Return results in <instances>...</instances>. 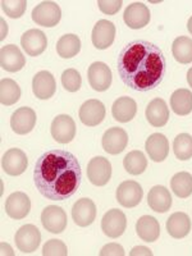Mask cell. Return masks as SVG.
<instances>
[{"label": "cell", "mask_w": 192, "mask_h": 256, "mask_svg": "<svg viewBox=\"0 0 192 256\" xmlns=\"http://www.w3.org/2000/svg\"><path fill=\"white\" fill-rule=\"evenodd\" d=\"M146 120L152 127H163L166 124L169 120V109L166 102L160 98L152 100L148 104V108L145 112Z\"/></svg>", "instance_id": "23"}, {"label": "cell", "mask_w": 192, "mask_h": 256, "mask_svg": "<svg viewBox=\"0 0 192 256\" xmlns=\"http://www.w3.org/2000/svg\"><path fill=\"white\" fill-rule=\"evenodd\" d=\"M116 201L124 208H134L140 204L144 190L136 180H124L116 188Z\"/></svg>", "instance_id": "7"}, {"label": "cell", "mask_w": 192, "mask_h": 256, "mask_svg": "<svg viewBox=\"0 0 192 256\" xmlns=\"http://www.w3.org/2000/svg\"><path fill=\"white\" fill-rule=\"evenodd\" d=\"M123 166H124L126 172L132 176H140L141 173L145 172L146 166H148V159L140 150H134V152H128L123 160Z\"/></svg>", "instance_id": "31"}, {"label": "cell", "mask_w": 192, "mask_h": 256, "mask_svg": "<svg viewBox=\"0 0 192 256\" xmlns=\"http://www.w3.org/2000/svg\"><path fill=\"white\" fill-rule=\"evenodd\" d=\"M88 78L90 82V86L95 91H106L112 84V72L110 68L102 62H95L88 67Z\"/></svg>", "instance_id": "11"}, {"label": "cell", "mask_w": 192, "mask_h": 256, "mask_svg": "<svg viewBox=\"0 0 192 256\" xmlns=\"http://www.w3.org/2000/svg\"><path fill=\"white\" fill-rule=\"evenodd\" d=\"M0 22H2V40H4L6 36V34H8V26H6V20H4L3 18L0 20Z\"/></svg>", "instance_id": "41"}, {"label": "cell", "mask_w": 192, "mask_h": 256, "mask_svg": "<svg viewBox=\"0 0 192 256\" xmlns=\"http://www.w3.org/2000/svg\"><path fill=\"white\" fill-rule=\"evenodd\" d=\"M32 20L42 27H54L60 22L62 9L54 2H42L32 10Z\"/></svg>", "instance_id": "3"}, {"label": "cell", "mask_w": 192, "mask_h": 256, "mask_svg": "<svg viewBox=\"0 0 192 256\" xmlns=\"http://www.w3.org/2000/svg\"><path fill=\"white\" fill-rule=\"evenodd\" d=\"M170 187L178 198H188L192 195V176L188 172L176 173L170 180Z\"/></svg>", "instance_id": "33"}, {"label": "cell", "mask_w": 192, "mask_h": 256, "mask_svg": "<svg viewBox=\"0 0 192 256\" xmlns=\"http://www.w3.org/2000/svg\"><path fill=\"white\" fill-rule=\"evenodd\" d=\"M137 255L152 256V251L150 250V248H145V246H136V248H132V251L130 252V256H137Z\"/></svg>", "instance_id": "40"}, {"label": "cell", "mask_w": 192, "mask_h": 256, "mask_svg": "<svg viewBox=\"0 0 192 256\" xmlns=\"http://www.w3.org/2000/svg\"><path fill=\"white\" fill-rule=\"evenodd\" d=\"M99 255L100 256H113V255L123 256L124 255V250H123V248L120 244H114L113 242V244H105L104 248H102V251H100Z\"/></svg>", "instance_id": "39"}, {"label": "cell", "mask_w": 192, "mask_h": 256, "mask_svg": "<svg viewBox=\"0 0 192 256\" xmlns=\"http://www.w3.org/2000/svg\"><path fill=\"white\" fill-rule=\"evenodd\" d=\"M122 0H99L98 2V6H99L100 10L104 14L108 16H113L120 12V8H122Z\"/></svg>", "instance_id": "38"}, {"label": "cell", "mask_w": 192, "mask_h": 256, "mask_svg": "<svg viewBox=\"0 0 192 256\" xmlns=\"http://www.w3.org/2000/svg\"><path fill=\"white\" fill-rule=\"evenodd\" d=\"M172 195L164 186H154L148 195V204L156 212H166L172 208Z\"/></svg>", "instance_id": "24"}, {"label": "cell", "mask_w": 192, "mask_h": 256, "mask_svg": "<svg viewBox=\"0 0 192 256\" xmlns=\"http://www.w3.org/2000/svg\"><path fill=\"white\" fill-rule=\"evenodd\" d=\"M44 256H66L68 255V248L60 240H49L42 248Z\"/></svg>", "instance_id": "37"}, {"label": "cell", "mask_w": 192, "mask_h": 256, "mask_svg": "<svg viewBox=\"0 0 192 256\" xmlns=\"http://www.w3.org/2000/svg\"><path fill=\"white\" fill-rule=\"evenodd\" d=\"M62 84L70 92L78 91L82 84V78L78 70H74V68H70V70H64L63 74H62Z\"/></svg>", "instance_id": "35"}, {"label": "cell", "mask_w": 192, "mask_h": 256, "mask_svg": "<svg viewBox=\"0 0 192 256\" xmlns=\"http://www.w3.org/2000/svg\"><path fill=\"white\" fill-rule=\"evenodd\" d=\"M26 64L24 54L17 45H4L0 52V66L4 70L14 73L20 70Z\"/></svg>", "instance_id": "20"}, {"label": "cell", "mask_w": 192, "mask_h": 256, "mask_svg": "<svg viewBox=\"0 0 192 256\" xmlns=\"http://www.w3.org/2000/svg\"><path fill=\"white\" fill-rule=\"evenodd\" d=\"M96 218V206L88 198L76 201L72 208V219L78 227H88Z\"/></svg>", "instance_id": "21"}, {"label": "cell", "mask_w": 192, "mask_h": 256, "mask_svg": "<svg viewBox=\"0 0 192 256\" xmlns=\"http://www.w3.org/2000/svg\"><path fill=\"white\" fill-rule=\"evenodd\" d=\"M187 28H188V32L192 35V17H190L188 22H187Z\"/></svg>", "instance_id": "43"}, {"label": "cell", "mask_w": 192, "mask_h": 256, "mask_svg": "<svg viewBox=\"0 0 192 256\" xmlns=\"http://www.w3.org/2000/svg\"><path fill=\"white\" fill-rule=\"evenodd\" d=\"M81 166L72 152L52 148L38 159L34 182L44 198L52 201L68 200L81 184Z\"/></svg>", "instance_id": "2"}, {"label": "cell", "mask_w": 192, "mask_h": 256, "mask_svg": "<svg viewBox=\"0 0 192 256\" xmlns=\"http://www.w3.org/2000/svg\"><path fill=\"white\" fill-rule=\"evenodd\" d=\"M145 148L152 162H156V163L164 162L169 154L168 138L162 134H152L146 140Z\"/></svg>", "instance_id": "22"}, {"label": "cell", "mask_w": 192, "mask_h": 256, "mask_svg": "<svg viewBox=\"0 0 192 256\" xmlns=\"http://www.w3.org/2000/svg\"><path fill=\"white\" fill-rule=\"evenodd\" d=\"M20 46L30 56H38L46 50L48 38L42 31L31 28L20 38Z\"/></svg>", "instance_id": "14"}, {"label": "cell", "mask_w": 192, "mask_h": 256, "mask_svg": "<svg viewBox=\"0 0 192 256\" xmlns=\"http://www.w3.org/2000/svg\"><path fill=\"white\" fill-rule=\"evenodd\" d=\"M27 2L26 0H3L2 2V9L8 17L13 18H20L26 12Z\"/></svg>", "instance_id": "36"}, {"label": "cell", "mask_w": 192, "mask_h": 256, "mask_svg": "<svg viewBox=\"0 0 192 256\" xmlns=\"http://www.w3.org/2000/svg\"><path fill=\"white\" fill-rule=\"evenodd\" d=\"M116 38V26L108 20H100L96 22L91 34V40L96 49H108L114 42Z\"/></svg>", "instance_id": "12"}, {"label": "cell", "mask_w": 192, "mask_h": 256, "mask_svg": "<svg viewBox=\"0 0 192 256\" xmlns=\"http://www.w3.org/2000/svg\"><path fill=\"white\" fill-rule=\"evenodd\" d=\"M137 112V104L132 98L128 96H122L114 102L113 106H112V114L113 118L116 122L127 123L132 120L136 116Z\"/></svg>", "instance_id": "25"}, {"label": "cell", "mask_w": 192, "mask_h": 256, "mask_svg": "<svg viewBox=\"0 0 192 256\" xmlns=\"http://www.w3.org/2000/svg\"><path fill=\"white\" fill-rule=\"evenodd\" d=\"M166 230L173 238L180 240L186 237L191 230V220L186 212H173L166 220Z\"/></svg>", "instance_id": "26"}, {"label": "cell", "mask_w": 192, "mask_h": 256, "mask_svg": "<svg viewBox=\"0 0 192 256\" xmlns=\"http://www.w3.org/2000/svg\"><path fill=\"white\" fill-rule=\"evenodd\" d=\"M14 241L18 250L22 251L24 254H31L38 250V246H40L41 233L36 226L26 224L17 230Z\"/></svg>", "instance_id": "5"}, {"label": "cell", "mask_w": 192, "mask_h": 256, "mask_svg": "<svg viewBox=\"0 0 192 256\" xmlns=\"http://www.w3.org/2000/svg\"><path fill=\"white\" fill-rule=\"evenodd\" d=\"M36 124V113L28 106L17 109L10 116V128L17 134H27Z\"/></svg>", "instance_id": "19"}, {"label": "cell", "mask_w": 192, "mask_h": 256, "mask_svg": "<svg viewBox=\"0 0 192 256\" xmlns=\"http://www.w3.org/2000/svg\"><path fill=\"white\" fill-rule=\"evenodd\" d=\"M128 144L127 132L120 127L109 128L102 136V145L105 152L110 155H118L123 152Z\"/></svg>", "instance_id": "17"}, {"label": "cell", "mask_w": 192, "mask_h": 256, "mask_svg": "<svg viewBox=\"0 0 192 256\" xmlns=\"http://www.w3.org/2000/svg\"><path fill=\"white\" fill-rule=\"evenodd\" d=\"M20 99V88L12 78H3L0 82V102L6 106L16 104Z\"/></svg>", "instance_id": "32"}, {"label": "cell", "mask_w": 192, "mask_h": 256, "mask_svg": "<svg viewBox=\"0 0 192 256\" xmlns=\"http://www.w3.org/2000/svg\"><path fill=\"white\" fill-rule=\"evenodd\" d=\"M127 227V218L120 209H112L105 212L102 220V230L105 236L118 238L124 233Z\"/></svg>", "instance_id": "6"}, {"label": "cell", "mask_w": 192, "mask_h": 256, "mask_svg": "<svg viewBox=\"0 0 192 256\" xmlns=\"http://www.w3.org/2000/svg\"><path fill=\"white\" fill-rule=\"evenodd\" d=\"M81 52V40L74 34L62 36L56 42V52L63 59H70Z\"/></svg>", "instance_id": "28"}, {"label": "cell", "mask_w": 192, "mask_h": 256, "mask_svg": "<svg viewBox=\"0 0 192 256\" xmlns=\"http://www.w3.org/2000/svg\"><path fill=\"white\" fill-rule=\"evenodd\" d=\"M150 10L144 3H132L126 8L123 20L126 24L132 30H140L148 26L150 22Z\"/></svg>", "instance_id": "16"}, {"label": "cell", "mask_w": 192, "mask_h": 256, "mask_svg": "<svg viewBox=\"0 0 192 256\" xmlns=\"http://www.w3.org/2000/svg\"><path fill=\"white\" fill-rule=\"evenodd\" d=\"M41 223L48 232L62 233L67 227V214L56 205L46 206L41 212Z\"/></svg>", "instance_id": "10"}, {"label": "cell", "mask_w": 192, "mask_h": 256, "mask_svg": "<svg viewBox=\"0 0 192 256\" xmlns=\"http://www.w3.org/2000/svg\"><path fill=\"white\" fill-rule=\"evenodd\" d=\"M187 82H188L190 88H192V67L187 72Z\"/></svg>", "instance_id": "42"}, {"label": "cell", "mask_w": 192, "mask_h": 256, "mask_svg": "<svg viewBox=\"0 0 192 256\" xmlns=\"http://www.w3.org/2000/svg\"><path fill=\"white\" fill-rule=\"evenodd\" d=\"M118 73L126 86L146 92L158 88L166 73V60L159 46L146 40L126 45L118 56Z\"/></svg>", "instance_id": "1"}, {"label": "cell", "mask_w": 192, "mask_h": 256, "mask_svg": "<svg viewBox=\"0 0 192 256\" xmlns=\"http://www.w3.org/2000/svg\"><path fill=\"white\" fill-rule=\"evenodd\" d=\"M50 132L56 142L68 144L76 136V123L70 116L59 114L52 120Z\"/></svg>", "instance_id": "4"}, {"label": "cell", "mask_w": 192, "mask_h": 256, "mask_svg": "<svg viewBox=\"0 0 192 256\" xmlns=\"http://www.w3.org/2000/svg\"><path fill=\"white\" fill-rule=\"evenodd\" d=\"M173 152L177 159L188 160L192 158V136L188 134H180L173 142Z\"/></svg>", "instance_id": "34"}, {"label": "cell", "mask_w": 192, "mask_h": 256, "mask_svg": "<svg viewBox=\"0 0 192 256\" xmlns=\"http://www.w3.org/2000/svg\"><path fill=\"white\" fill-rule=\"evenodd\" d=\"M56 90V82L49 70H40L32 78V91L40 100L50 99Z\"/></svg>", "instance_id": "18"}, {"label": "cell", "mask_w": 192, "mask_h": 256, "mask_svg": "<svg viewBox=\"0 0 192 256\" xmlns=\"http://www.w3.org/2000/svg\"><path fill=\"white\" fill-rule=\"evenodd\" d=\"M172 52L178 63H192V38L187 36H180L176 38L172 44Z\"/></svg>", "instance_id": "30"}, {"label": "cell", "mask_w": 192, "mask_h": 256, "mask_svg": "<svg viewBox=\"0 0 192 256\" xmlns=\"http://www.w3.org/2000/svg\"><path fill=\"white\" fill-rule=\"evenodd\" d=\"M172 110L178 116H187L192 112V92L188 88H178L170 96Z\"/></svg>", "instance_id": "29"}, {"label": "cell", "mask_w": 192, "mask_h": 256, "mask_svg": "<svg viewBox=\"0 0 192 256\" xmlns=\"http://www.w3.org/2000/svg\"><path fill=\"white\" fill-rule=\"evenodd\" d=\"M31 210V200L24 192H13L6 201V212L12 219L20 220L26 218Z\"/></svg>", "instance_id": "13"}, {"label": "cell", "mask_w": 192, "mask_h": 256, "mask_svg": "<svg viewBox=\"0 0 192 256\" xmlns=\"http://www.w3.org/2000/svg\"><path fill=\"white\" fill-rule=\"evenodd\" d=\"M137 236L145 242H155L160 236L159 222L150 216H141L136 223Z\"/></svg>", "instance_id": "27"}, {"label": "cell", "mask_w": 192, "mask_h": 256, "mask_svg": "<svg viewBox=\"0 0 192 256\" xmlns=\"http://www.w3.org/2000/svg\"><path fill=\"white\" fill-rule=\"evenodd\" d=\"M28 159L20 148H9L2 158V169L8 176L17 177L27 169Z\"/></svg>", "instance_id": "8"}, {"label": "cell", "mask_w": 192, "mask_h": 256, "mask_svg": "<svg viewBox=\"0 0 192 256\" xmlns=\"http://www.w3.org/2000/svg\"><path fill=\"white\" fill-rule=\"evenodd\" d=\"M88 177L95 186H105L110 180L112 166L104 156H95L88 164Z\"/></svg>", "instance_id": "9"}, {"label": "cell", "mask_w": 192, "mask_h": 256, "mask_svg": "<svg viewBox=\"0 0 192 256\" xmlns=\"http://www.w3.org/2000/svg\"><path fill=\"white\" fill-rule=\"evenodd\" d=\"M80 120L84 126L88 127H96L104 120L105 118V106L100 100L91 99L84 102L81 105L78 112Z\"/></svg>", "instance_id": "15"}]
</instances>
